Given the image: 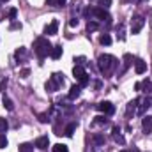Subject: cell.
I'll return each mask as SVG.
<instances>
[{"label": "cell", "mask_w": 152, "mask_h": 152, "mask_svg": "<svg viewBox=\"0 0 152 152\" xmlns=\"http://www.w3.org/2000/svg\"><path fill=\"white\" fill-rule=\"evenodd\" d=\"M60 85H64V75L55 73V75H53L50 80H48V81H46V90L55 92V90H58V87H60Z\"/></svg>", "instance_id": "3"}, {"label": "cell", "mask_w": 152, "mask_h": 152, "mask_svg": "<svg viewBox=\"0 0 152 152\" xmlns=\"http://www.w3.org/2000/svg\"><path fill=\"white\" fill-rule=\"evenodd\" d=\"M36 147L41 149V151H46L50 147V138L48 136H39L37 140H36Z\"/></svg>", "instance_id": "7"}, {"label": "cell", "mask_w": 152, "mask_h": 152, "mask_svg": "<svg viewBox=\"0 0 152 152\" xmlns=\"http://www.w3.org/2000/svg\"><path fill=\"white\" fill-rule=\"evenodd\" d=\"M94 124H106V118H104V117H96Z\"/></svg>", "instance_id": "34"}, {"label": "cell", "mask_w": 152, "mask_h": 152, "mask_svg": "<svg viewBox=\"0 0 152 152\" xmlns=\"http://www.w3.org/2000/svg\"><path fill=\"white\" fill-rule=\"evenodd\" d=\"M75 62H76V66H83L85 64V57H76Z\"/></svg>", "instance_id": "32"}, {"label": "cell", "mask_w": 152, "mask_h": 152, "mask_svg": "<svg viewBox=\"0 0 152 152\" xmlns=\"http://www.w3.org/2000/svg\"><path fill=\"white\" fill-rule=\"evenodd\" d=\"M78 81H80V87H87V85L90 83V76H88V75H85L83 78H80Z\"/></svg>", "instance_id": "22"}, {"label": "cell", "mask_w": 152, "mask_h": 152, "mask_svg": "<svg viewBox=\"0 0 152 152\" xmlns=\"http://www.w3.org/2000/svg\"><path fill=\"white\" fill-rule=\"evenodd\" d=\"M18 28H21V23L20 21H12L11 23V30H18Z\"/></svg>", "instance_id": "31"}, {"label": "cell", "mask_w": 152, "mask_h": 152, "mask_svg": "<svg viewBox=\"0 0 152 152\" xmlns=\"http://www.w3.org/2000/svg\"><path fill=\"white\" fill-rule=\"evenodd\" d=\"M48 120H50V118H48V115H46V113L39 115V122H42V124H44V122H48Z\"/></svg>", "instance_id": "35"}, {"label": "cell", "mask_w": 152, "mask_h": 152, "mask_svg": "<svg viewBox=\"0 0 152 152\" xmlns=\"http://www.w3.org/2000/svg\"><path fill=\"white\" fill-rule=\"evenodd\" d=\"M142 127H143V131H145L147 134H151L152 133V117L145 115V117L142 118Z\"/></svg>", "instance_id": "8"}, {"label": "cell", "mask_w": 152, "mask_h": 152, "mask_svg": "<svg viewBox=\"0 0 152 152\" xmlns=\"http://www.w3.org/2000/svg\"><path fill=\"white\" fill-rule=\"evenodd\" d=\"M134 71H136V75H143L147 71V64L142 58H136L134 60Z\"/></svg>", "instance_id": "10"}, {"label": "cell", "mask_w": 152, "mask_h": 152, "mask_svg": "<svg viewBox=\"0 0 152 152\" xmlns=\"http://www.w3.org/2000/svg\"><path fill=\"white\" fill-rule=\"evenodd\" d=\"M51 44H50V41L46 37H37L36 39V42H34V51H36V55H37L39 58H44V57H48L50 53H51Z\"/></svg>", "instance_id": "1"}, {"label": "cell", "mask_w": 152, "mask_h": 152, "mask_svg": "<svg viewBox=\"0 0 152 152\" xmlns=\"http://www.w3.org/2000/svg\"><path fill=\"white\" fill-rule=\"evenodd\" d=\"M53 152H67V147L64 143H57V145H53Z\"/></svg>", "instance_id": "23"}, {"label": "cell", "mask_w": 152, "mask_h": 152, "mask_svg": "<svg viewBox=\"0 0 152 152\" xmlns=\"http://www.w3.org/2000/svg\"><path fill=\"white\" fill-rule=\"evenodd\" d=\"M113 138H115V142L120 143V145L126 143V140H124V136L120 134V129H118V127H113Z\"/></svg>", "instance_id": "15"}, {"label": "cell", "mask_w": 152, "mask_h": 152, "mask_svg": "<svg viewBox=\"0 0 152 152\" xmlns=\"http://www.w3.org/2000/svg\"><path fill=\"white\" fill-rule=\"evenodd\" d=\"M16 14H18V11H16V9H11L7 16H9V20H14V18H16Z\"/></svg>", "instance_id": "33"}, {"label": "cell", "mask_w": 152, "mask_h": 152, "mask_svg": "<svg viewBox=\"0 0 152 152\" xmlns=\"http://www.w3.org/2000/svg\"><path fill=\"white\" fill-rule=\"evenodd\" d=\"M80 94H81V87H80V85H73V87L69 88V99L80 97Z\"/></svg>", "instance_id": "12"}, {"label": "cell", "mask_w": 152, "mask_h": 152, "mask_svg": "<svg viewBox=\"0 0 152 152\" xmlns=\"http://www.w3.org/2000/svg\"><path fill=\"white\" fill-rule=\"evenodd\" d=\"M85 75H87V73H85V69H83L81 66H75V67H73V76H75L76 80H80V78H83Z\"/></svg>", "instance_id": "13"}, {"label": "cell", "mask_w": 152, "mask_h": 152, "mask_svg": "<svg viewBox=\"0 0 152 152\" xmlns=\"http://www.w3.org/2000/svg\"><path fill=\"white\" fill-rule=\"evenodd\" d=\"M7 147V138L4 133H0V149H5Z\"/></svg>", "instance_id": "27"}, {"label": "cell", "mask_w": 152, "mask_h": 152, "mask_svg": "<svg viewBox=\"0 0 152 152\" xmlns=\"http://www.w3.org/2000/svg\"><path fill=\"white\" fill-rule=\"evenodd\" d=\"M50 57H51L53 60H58V58L62 57V46H60V44L53 46V48H51V53H50Z\"/></svg>", "instance_id": "11"}, {"label": "cell", "mask_w": 152, "mask_h": 152, "mask_svg": "<svg viewBox=\"0 0 152 152\" xmlns=\"http://www.w3.org/2000/svg\"><path fill=\"white\" fill-rule=\"evenodd\" d=\"M28 75H30V69H21V71H20V76H21V78H27Z\"/></svg>", "instance_id": "36"}, {"label": "cell", "mask_w": 152, "mask_h": 152, "mask_svg": "<svg viewBox=\"0 0 152 152\" xmlns=\"http://www.w3.org/2000/svg\"><path fill=\"white\" fill-rule=\"evenodd\" d=\"M75 131H76V122H71V124H67V126H66V129H64V134L71 138V136L75 134Z\"/></svg>", "instance_id": "14"}, {"label": "cell", "mask_w": 152, "mask_h": 152, "mask_svg": "<svg viewBox=\"0 0 152 152\" xmlns=\"http://www.w3.org/2000/svg\"><path fill=\"white\" fill-rule=\"evenodd\" d=\"M18 151L20 152H34V147H32L30 143H21V145L18 147Z\"/></svg>", "instance_id": "19"}, {"label": "cell", "mask_w": 152, "mask_h": 152, "mask_svg": "<svg viewBox=\"0 0 152 152\" xmlns=\"http://www.w3.org/2000/svg\"><path fill=\"white\" fill-rule=\"evenodd\" d=\"M0 2H2V0H0Z\"/></svg>", "instance_id": "41"}, {"label": "cell", "mask_w": 152, "mask_h": 152, "mask_svg": "<svg viewBox=\"0 0 152 152\" xmlns=\"http://www.w3.org/2000/svg\"><path fill=\"white\" fill-rule=\"evenodd\" d=\"M7 127H9V124H7V120L0 117V133H5V131H7Z\"/></svg>", "instance_id": "26"}, {"label": "cell", "mask_w": 152, "mask_h": 152, "mask_svg": "<svg viewBox=\"0 0 152 152\" xmlns=\"http://www.w3.org/2000/svg\"><path fill=\"white\" fill-rule=\"evenodd\" d=\"M120 152H127V151H120Z\"/></svg>", "instance_id": "40"}, {"label": "cell", "mask_w": 152, "mask_h": 152, "mask_svg": "<svg viewBox=\"0 0 152 152\" xmlns=\"http://www.w3.org/2000/svg\"><path fill=\"white\" fill-rule=\"evenodd\" d=\"M97 66H99L101 73L108 75L115 66H117V60H115V57H112V55H101V57L97 58Z\"/></svg>", "instance_id": "2"}, {"label": "cell", "mask_w": 152, "mask_h": 152, "mask_svg": "<svg viewBox=\"0 0 152 152\" xmlns=\"http://www.w3.org/2000/svg\"><path fill=\"white\" fill-rule=\"evenodd\" d=\"M99 42H101L103 46H110V44H112V37H110L108 34H103V36L99 37Z\"/></svg>", "instance_id": "18"}, {"label": "cell", "mask_w": 152, "mask_h": 152, "mask_svg": "<svg viewBox=\"0 0 152 152\" xmlns=\"http://www.w3.org/2000/svg\"><path fill=\"white\" fill-rule=\"evenodd\" d=\"M138 103H140L138 99H133V101H131V103L127 104V110H126V113H127V117H129L131 113H134V110H136V104H138Z\"/></svg>", "instance_id": "16"}, {"label": "cell", "mask_w": 152, "mask_h": 152, "mask_svg": "<svg viewBox=\"0 0 152 152\" xmlns=\"http://www.w3.org/2000/svg\"><path fill=\"white\" fill-rule=\"evenodd\" d=\"M131 60H133V57H131L129 53H126V55H124V69H122V73H126V69L129 67V64H131Z\"/></svg>", "instance_id": "20"}, {"label": "cell", "mask_w": 152, "mask_h": 152, "mask_svg": "<svg viewBox=\"0 0 152 152\" xmlns=\"http://www.w3.org/2000/svg\"><path fill=\"white\" fill-rule=\"evenodd\" d=\"M2 2H9V0H2Z\"/></svg>", "instance_id": "39"}, {"label": "cell", "mask_w": 152, "mask_h": 152, "mask_svg": "<svg viewBox=\"0 0 152 152\" xmlns=\"http://www.w3.org/2000/svg\"><path fill=\"white\" fill-rule=\"evenodd\" d=\"M97 110H99L101 113H104V115H112L115 112V106L110 103V101H101V103L97 104Z\"/></svg>", "instance_id": "6"}, {"label": "cell", "mask_w": 152, "mask_h": 152, "mask_svg": "<svg viewBox=\"0 0 152 152\" xmlns=\"http://www.w3.org/2000/svg\"><path fill=\"white\" fill-rule=\"evenodd\" d=\"M143 25H145L143 16H134L131 20V34H140V30L143 28Z\"/></svg>", "instance_id": "4"}, {"label": "cell", "mask_w": 152, "mask_h": 152, "mask_svg": "<svg viewBox=\"0 0 152 152\" xmlns=\"http://www.w3.org/2000/svg\"><path fill=\"white\" fill-rule=\"evenodd\" d=\"M97 5L103 7V9H108L112 5V0H97Z\"/></svg>", "instance_id": "25"}, {"label": "cell", "mask_w": 152, "mask_h": 152, "mask_svg": "<svg viewBox=\"0 0 152 152\" xmlns=\"http://www.w3.org/2000/svg\"><path fill=\"white\" fill-rule=\"evenodd\" d=\"M142 103H143V104H142V108H140V113L143 115V113H145V112H147V110H149V108L152 106V101L149 99V97H145Z\"/></svg>", "instance_id": "17"}, {"label": "cell", "mask_w": 152, "mask_h": 152, "mask_svg": "<svg viewBox=\"0 0 152 152\" xmlns=\"http://www.w3.org/2000/svg\"><path fill=\"white\" fill-rule=\"evenodd\" d=\"M92 16H96V18H99V20H104V21H108V23L112 21V16L108 14V11L103 9V7H99V5L92 9Z\"/></svg>", "instance_id": "5"}, {"label": "cell", "mask_w": 152, "mask_h": 152, "mask_svg": "<svg viewBox=\"0 0 152 152\" xmlns=\"http://www.w3.org/2000/svg\"><path fill=\"white\" fill-rule=\"evenodd\" d=\"M25 53H27V51H25V48H18V50L14 51V57H16V58H20V57H25Z\"/></svg>", "instance_id": "29"}, {"label": "cell", "mask_w": 152, "mask_h": 152, "mask_svg": "<svg viewBox=\"0 0 152 152\" xmlns=\"http://www.w3.org/2000/svg\"><path fill=\"white\" fill-rule=\"evenodd\" d=\"M94 142L101 145V143H104V136H101V134H94Z\"/></svg>", "instance_id": "30"}, {"label": "cell", "mask_w": 152, "mask_h": 152, "mask_svg": "<svg viewBox=\"0 0 152 152\" xmlns=\"http://www.w3.org/2000/svg\"><path fill=\"white\" fill-rule=\"evenodd\" d=\"M57 30H58V21H57V20H53L50 25H46L44 34H48V36H55V34H57Z\"/></svg>", "instance_id": "9"}, {"label": "cell", "mask_w": 152, "mask_h": 152, "mask_svg": "<svg viewBox=\"0 0 152 152\" xmlns=\"http://www.w3.org/2000/svg\"><path fill=\"white\" fill-rule=\"evenodd\" d=\"M78 23H80V21H78L76 18H71V20H69V25H71V27H78Z\"/></svg>", "instance_id": "37"}, {"label": "cell", "mask_w": 152, "mask_h": 152, "mask_svg": "<svg viewBox=\"0 0 152 152\" xmlns=\"http://www.w3.org/2000/svg\"><path fill=\"white\" fill-rule=\"evenodd\" d=\"M67 0H48V4L50 5H55V7H58V5H64Z\"/></svg>", "instance_id": "28"}, {"label": "cell", "mask_w": 152, "mask_h": 152, "mask_svg": "<svg viewBox=\"0 0 152 152\" xmlns=\"http://www.w3.org/2000/svg\"><path fill=\"white\" fill-rule=\"evenodd\" d=\"M5 87H7V80H4V81H2V83H0V88H2V90H4V92H5Z\"/></svg>", "instance_id": "38"}, {"label": "cell", "mask_w": 152, "mask_h": 152, "mask_svg": "<svg viewBox=\"0 0 152 152\" xmlns=\"http://www.w3.org/2000/svg\"><path fill=\"white\" fill-rule=\"evenodd\" d=\"M97 27H99V25H97L96 21H90V20H88V23H87V30H88V32H94V30H97Z\"/></svg>", "instance_id": "24"}, {"label": "cell", "mask_w": 152, "mask_h": 152, "mask_svg": "<svg viewBox=\"0 0 152 152\" xmlns=\"http://www.w3.org/2000/svg\"><path fill=\"white\" fill-rule=\"evenodd\" d=\"M4 106H5V110H9V112L14 110V103H12L9 97H4Z\"/></svg>", "instance_id": "21"}]
</instances>
